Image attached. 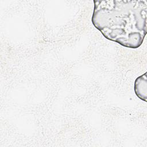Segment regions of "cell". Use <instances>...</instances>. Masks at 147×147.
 Returning <instances> with one entry per match:
<instances>
[{
  "label": "cell",
  "instance_id": "1",
  "mask_svg": "<svg viewBox=\"0 0 147 147\" xmlns=\"http://www.w3.org/2000/svg\"><path fill=\"white\" fill-rule=\"evenodd\" d=\"M91 21L103 36L130 48L142 44L147 32V1H94Z\"/></svg>",
  "mask_w": 147,
  "mask_h": 147
},
{
  "label": "cell",
  "instance_id": "2",
  "mask_svg": "<svg viewBox=\"0 0 147 147\" xmlns=\"http://www.w3.org/2000/svg\"><path fill=\"white\" fill-rule=\"evenodd\" d=\"M147 72L136 78L134 82V92L136 95L144 102L147 100Z\"/></svg>",
  "mask_w": 147,
  "mask_h": 147
}]
</instances>
